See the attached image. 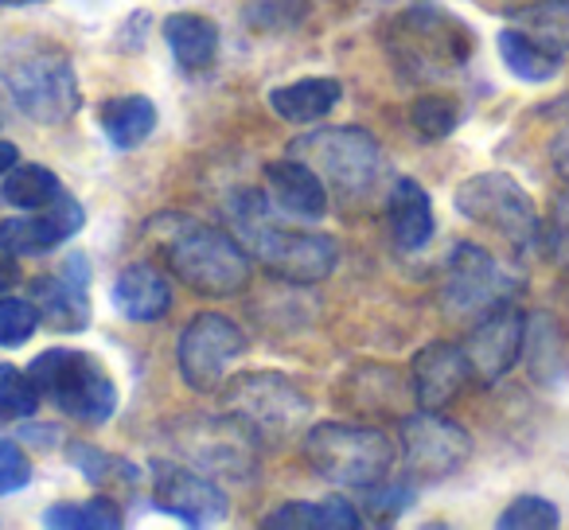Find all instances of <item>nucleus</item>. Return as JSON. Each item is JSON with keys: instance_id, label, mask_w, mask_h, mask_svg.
<instances>
[{"instance_id": "obj_1", "label": "nucleus", "mask_w": 569, "mask_h": 530, "mask_svg": "<svg viewBox=\"0 0 569 530\" xmlns=\"http://www.w3.org/2000/svg\"><path fill=\"white\" fill-rule=\"evenodd\" d=\"M149 238L164 266L199 297H234L250 281V253L227 234L191 214H157Z\"/></svg>"}, {"instance_id": "obj_2", "label": "nucleus", "mask_w": 569, "mask_h": 530, "mask_svg": "<svg viewBox=\"0 0 569 530\" xmlns=\"http://www.w3.org/2000/svg\"><path fill=\"white\" fill-rule=\"evenodd\" d=\"M0 82L36 126H63L82 106L71 56L40 36H17L0 43Z\"/></svg>"}, {"instance_id": "obj_3", "label": "nucleus", "mask_w": 569, "mask_h": 530, "mask_svg": "<svg viewBox=\"0 0 569 530\" xmlns=\"http://www.w3.org/2000/svg\"><path fill=\"white\" fill-rule=\"evenodd\" d=\"M273 199H261L253 191L238 196L234 203V222L250 242V253L258 261H266V270L277 273L281 281L293 286H317L340 261V246L336 238L317 234V230H297L273 219Z\"/></svg>"}, {"instance_id": "obj_4", "label": "nucleus", "mask_w": 569, "mask_h": 530, "mask_svg": "<svg viewBox=\"0 0 569 530\" xmlns=\"http://www.w3.org/2000/svg\"><path fill=\"white\" fill-rule=\"evenodd\" d=\"M472 28L445 9H406L387 28V56L410 82H437L472 59Z\"/></svg>"}, {"instance_id": "obj_5", "label": "nucleus", "mask_w": 569, "mask_h": 530, "mask_svg": "<svg viewBox=\"0 0 569 530\" xmlns=\"http://www.w3.org/2000/svg\"><path fill=\"white\" fill-rule=\"evenodd\" d=\"M309 468L340 488H375L395 468V441L382 429L348 426V421H320L301 441Z\"/></svg>"}, {"instance_id": "obj_6", "label": "nucleus", "mask_w": 569, "mask_h": 530, "mask_svg": "<svg viewBox=\"0 0 569 530\" xmlns=\"http://www.w3.org/2000/svg\"><path fill=\"white\" fill-rule=\"evenodd\" d=\"M28 374L59 413L82 426H106L118 410V387L94 356L74 348H51L32 359Z\"/></svg>"}, {"instance_id": "obj_7", "label": "nucleus", "mask_w": 569, "mask_h": 530, "mask_svg": "<svg viewBox=\"0 0 569 530\" xmlns=\"http://www.w3.org/2000/svg\"><path fill=\"white\" fill-rule=\"evenodd\" d=\"M222 406L234 413L261 444H284L293 441L301 429H309L312 398L277 371H250L238 374L222 390Z\"/></svg>"}, {"instance_id": "obj_8", "label": "nucleus", "mask_w": 569, "mask_h": 530, "mask_svg": "<svg viewBox=\"0 0 569 530\" xmlns=\"http://www.w3.org/2000/svg\"><path fill=\"white\" fill-rule=\"evenodd\" d=\"M168 441L180 449V457L188 464H196L199 472L214 476V480L250 483L258 476L261 441L234 413H227V418H211V413L180 418L168 429Z\"/></svg>"}, {"instance_id": "obj_9", "label": "nucleus", "mask_w": 569, "mask_h": 530, "mask_svg": "<svg viewBox=\"0 0 569 530\" xmlns=\"http://www.w3.org/2000/svg\"><path fill=\"white\" fill-rule=\"evenodd\" d=\"M457 211L468 222H476V227H488L496 234H503L519 250H530L535 242H542V222H538L535 199L507 172L468 176L457 188Z\"/></svg>"}, {"instance_id": "obj_10", "label": "nucleus", "mask_w": 569, "mask_h": 530, "mask_svg": "<svg viewBox=\"0 0 569 530\" xmlns=\"http://www.w3.org/2000/svg\"><path fill=\"white\" fill-rule=\"evenodd\" d=\"M293 157L312 164L320 180L332 188L348 191V196H363L375 188L382 172V149L367 129L343 126V129H317V133L301 137L293 144Z\"/></svg>"}, {"instance_id": "obj_11", "label": "nucleus", "mask_w": 569, "mask_h": 530, "mask_svg": "<svg viewBox=\"0 0 569 530\" xmlns=\"http://www.w3.org/2000/svg\"><path fill=\"white\" fill-rule=\"evenodd\" d=\"M472 457V437L465 426L441 418V410H421L402 418V464L413 483H441L457 476Z\"/></svg>"}, {"instance_id": "obj_12", "label": "nucleus", "mask_w": 569, "mask_h": 530, "mask_svg": "<svg viewBox=\"0 0 569 530\" xmlns=\"http://www.w3.org/2000/svg\"><path fill=\"white\" fill-rule=\"evenodd\" d=\"M242 351H246V336L234 320L219 317V312H199L180 332L176 367H180V379L191 390L211 394V390L222 387V379H227V371L238 363Z\"/></svg>"}, {"instance_id": "obj_13", "label": "nucleus", "mask_w": 569, "mask_h": 530, "mask_svg": "<svg viewBox=\"0 0 569 530\" xmlns=\"http://www.w3.org/2000/svg\"><path fill=\"white\" fill-rule=\"evenodd\" d=\"M511 289L515 278L483 246L460 242L449 258V270H445L441 301L449 317H480L491 304L511 301Z\"/></svg>"}, {"instance_id": "obj_14", "label": "nucleus", "mask_w": 569, "mask_h": 530, "mask_svg": "<svg viewBox=\"0 0 569 530\" xmlns=\"http://www.w3.org/2000/svg\"><path fill=\"white\" fill-rule=\"evenodd\" d=\"M149 476L152 503L188 527H214L230 514V499L214 483V476L196 472L188 464H172V460H157Z\"/></svg>"}, {"instance_id": "obj_15", "label": "nucleus", "mask_w": 569, "mask_h": 530, "mask_svg": "<svg viewBox=\"0 0 569 530\" xmlns=\"http://www.w3.org/2000/svg\"><path fill=\"white\" fill-rule=\"evenodd\" d=\"M522 343H527V317H522L511 301H499V304H491L488 312H480L465 340L472 379H480L483 387L499 382L519 363Z\"/></svg>"}, {"instance_id": "obj_16", "label": "nucleus", "mask_w": 569, "mask_h": 530, "mask_svg": "<svg viewBox=\"0 0 569 530\" xmlns=\"http://www.w3.org/2000/svg\"><path fill=\"white\" fill-rule=\"evenodd\" d=\"M472 379V367H468L465 343H426V348L413 356L410 367V394L421 410H445L449 402H457L465 382Z\"/></svg>"}, {"instance_id": "obj_17", "label": "nucleus", "mask_w": 569, "mask_h": 530, "mask_svg": "<svg viewBox=\"0 0 569 530\" xmlns=\"http://www.w3.org/2000/svg\"><path fill=\"white\" fill-rule=\"evenodd\" d=\"M82 207L74 196H59L51 207H43V211H28L20 214V219H4L0 222V250L17 253V258H24V253H48L56 250L59 242H67V238L74 234V230H82Z\"/></svg>"}, {"instance_id": "obj_18", "label": "nucleus", "mask_w": 569, "mask_h": 530, "mask_svg": "<svg viewBox=\"0 0 569 530\" xmlns=\"http://www.w3.org/2000/svg\"><path fill=\"white\" fill-rule=\"evenodd\" d=\"M266 191L273 207L297 219H325L328 214V183L305 160H273L266 164Z\"/></svg>"}, {"instance_id": "obj_19", "label": "nucleus", "mask_w": 569, "mask_h": 530, "mask_svg": "<svg viewBox=\"0 0 569 530\" xmlns=\"http://www.w3.org/2000/svg\"><path fill=\"white\" fill-rule=\"evenodd\" d=\"M113 309L126 320L149 324V320H160L172 309V286H168V278L157 266L133 261V266L121 270V278L113 281Z\"/></svg>"}, {"instance_id": "obj_20", "label": "nucleus", "mask_w": 569, "mask_h": 530, "mask_svg": "<svg viewBox=\"0 0 569 530\" xmlns=\"http://www.w3.org/2000/svg\"><path fill=\"white\" fill-rule=\"evenodd\" d=\"M87 281H74L71 273H48L32 281V301L40 320L56 332H82L90 324V297Z\"/></svg>"}, {"instance_id": "obj_21", "label": "nucleus", "mask_w": 569, "mask_h": 530, "mask_svg": "<svg viewBox=\"0 0 569 530\" xmlns=\"http://www.w3.org/2000/svg\"><path fill=\"white\" fill-rule=\"evenodd\" d=\"M164 43L188 74H203L219 59V28L199 12H172L164 20Z\"/></svg>"}, {"instance_id": "obj_22", "label": "nucleus", "mask_w": 569, "mask_h": 530, "mask_svg": "<svg viewBox=\"0 0 569 530\" xmlns=\"http://www.w3.org/2000/svg\"><path fill=\"white\" fill-rule=\"evenodd\" d=\"M387 219H390V234L402 250H421V246L433 238L437 219H433V203H429L426 188L410 176L395 183L387 203Z\"/></svg>"}, {"instance_id": "obj_23", "label": "nucleus", "mask_w": 569, "mask_h": 530, "mask_svg": "<svg viewBox=\"0 0 569 530\" xmlns=\"http://www.w3.org/2000/svg\"><path fill=\"white\" fill-rule=\"evenodd\" d=\"M343 87L340 79H301L289 87L269 90V106L277 118L293 121V126H312V121L328 118L340 106Z\"/></svg>"}, {"instance_id": "obj_24", "label": "nucleus", "mask_w": 569, "mask_h": 530, "mask_svg": "<svg viewBox=\"0 0 569 530\" xmlns=\"http://www.w3.org/2000/svg\"><path fill=\"white\" fill-rule=\"evenodd\" d=\"M261 527L269 530H356L363 527L359 511L340 496L328 499H301V503H284L273 514H266Z\"/></svg>"}, {"instance_id": "obj_25", "label": "nucleus", "mask_w": 569, "mask_h": 530, "mask_svg": "<svg viewBox=\"0 0 569 530\" xmlns=\"http://www.w3.org/2000/svg\"><path fill=\"white\" fill-rule=\"evenodd\" d=\"M157 118L160 113H157V106H152V98L129 94V98L106 102L102 113H98V126H102V133L110 137L113 149H137V144H144L152 137Z\"/></svg>"}, {"instance_id": "obj_26", "label": "nucleus", "mask_w": 569, "mask_h": 530, "mask_svg": "<svg viewBox=\"0 0 569 530\" xmlns=\"http://www.w3.org/2000/svg\"><path fill=\"white\" fill-rule=\"evenodd\" d=\"M511 28H519L553 56H569V0H535L527 9L511 12Z\"/></svg>"}, {"instance_id": "obj_27", "label": "nucleus", "mask_w": 569, "mask_h": 530, "mask_svg": "<svg viewBox=\"0 0 569 530\" xmlns=\"http://www.w3.org/2000/svg\"><path fill=\"white\" fill-rule=\"evenodd\" d=\"M496 43H499V59H503V67L519 82H550L553 74L561 71V63H566V59L553 56V51L538 48V43L530 40V36H522L519 28H503Z\"/></svg>"}, {"instance_id": "obj_28", "label": "nucleus", "mask_w": 569, "mask_h": 530, "mask_svg": "<svg viewBox=\"0 0 569 530\" xmlns=\"http://www.w3.org/2000/svg\"><path fill=\"white\" fill-rule=\"evenodd\" d=\"M59 196H63V183L43 164H17L4 176V183H0V199L20 207V211H43V207H51Z\"/></svg>"}, {"instance_id": "obj_29", "label": "nucleus", "mask_w": 569, "mask_h": 530, "mask_svg": "<svg viewBox=\"0 0 569 530\" xmlns=\"http://www.w3.org/2000/svg\"><path fill=\"white\" fill-rule=\"evenodd\" d=\"M48 527H74V530H118L121 522V507L113 499L98 496L90 503H59L43 514Z\"/></svg>"}, {"instance_id": "obj_30", "label": "nucleus", "mask_w": 569, "mask_h": 530, "mask_svg": "<svg viewBox=\"0 0 569 530\" xmlns=\"http://www.w3.org/2000/svg\"><path fill=\"white\" fill-rule=\"evenodd\" d=\"M40 387L28 371L12 363H0V418L4 421H32L40 410Z\"/></svg>"}, {"instance_id": "obj_31", "label": "nucleus", "mask_w": 569, "mask_h": 530, "mask_svg": "<svg viewBox=\"0 0 569 530\" xmlns=\"http://www.w3.org/2000/svg\"><path fill=\"white\" fill-rule=\"evenodd\" d=\"M522 351H530V367H535L538 379L542 382L553 379V371L561 367V356H553V351H561L558 324L550 317L527 320V343H522Z\"/></svg>"}, {"instance_id": "obj_32", "label": "nucleus", "mask_w": 569, "mask_h": 530, "mask_svg": "<svg viewBox=\"0 0 569 530\" xmlns=\"http://www.w3.org/2000/svg\"><path fill=\"white\" fill-rule=\"evenodd\" d=\"M410 121H413V129L426 137V141H445V137L457 129L460 110H457V102H452V98L426 94V98H418V102H413Z\"/></svg>"}, {"instance_id": "obj_33", "label": "nucleus", "mask_w": 569, "mask_h": 530, "mask_svg": "<svg viewBox=\"0 0 569 530\" xmlns=\"http://www.w3.org/2000/svg\"><path fill=\"white\" fill-rule=\"evenodd\" d=\"M561 522L558 507L542 496H519L507 503V511L499 514L503 530H553Z\"/></svg>"}, {"instance_id": "obj_34", "label": "nucleus", "mask_w": 569, "mask_h": 530, "mask_svg": "<svg viewBox=\"0 0 569 530\" xmlns=\"http://www.w3.org/2000/svg\"><path fill=\"white\" fill-rule=\"evenodd\" d=\"M40 328V309L36 301H17V297H0V348H20Z\"/></svg>"}, {"instance_id": "obj_35", "label": "nucleus", "mask_w": 569, "mask_h": 530, "mask_svg": "<svg viewBox=\"0 0 569 530\" xmlns=\"http://www.w3.org/2000/svg\"><path fill=\"white\" fill-rule=\"evenodd\" d=\"M67 457H71V464L79 468L90 483H110L113 476H121V472L137 476V468L129 464V460H118V457H110V452L94 449V444H82V441H74L71 449H67Z\"/></svg>"}, {"instance_id": "obj_36", "label": "nucleus", "mask_w": 569, "mask_h": 530, "mask_svg": "<svg viewBox=\"0 0 569 530\" xmlns=\"http://www.w3.org/2000/svg\"><path fill=\"white\" fill-rule=\"evenodd\" d=\"M413 499H418V483H390V480H382V483H375V488H367V511H375L382 522H390V519H398V514L406 511V507H413Z\"/></svg>"}, {"instance_id": "obj_37", "label": "nucleus", "mask_w": 569, "mask_h": 530, "mask_svg": "<svg viewBox=\"0 0 569 530\" xmlns=\"http://www.w3.org/2000/svg\"><path fill=\"white\" fill-rule=\"evenodd\" d=\"M542 242L546 253L558 261L561 270H569V191L550 207V219L542 227Z\"/></svg>"}, {"instance_id": "obj_38", "label": "nucleus", "mask_w": 569, "mask_h": 530, "mask_svg": "<svg viewBox=\"0 0 569 530\" xmlns=\"http://www.w3.org/2000/svg\"><path fill=\"white\" fill-rule=\"evenodd\" d=\"M28 483H32V464L24 449L17 441H0V496H12Z\"/></svg>"}, {"instance_id": "obj_39", "label": "nucleus", "mask_w": 569, "mask_h": 530, "mask_svg": "<svg viewBox=\"0 0 569 530\" xmlns=\"http://www.w3.org/2000/svg\"><path fill=\"white\" fill-rule=\"evenodd\" d=\"M550 160H553V168H558V176L569 183V126L561 129L558 137H553V144H550Z\"/></svg>"}, {"instance_id": "obj_40", "label": "nucleus", "mask_w": 569, "mask_h": 530, "mask_svg": "<svg viewBox=\"0 0 569 530\" xmlns=\"http://www.w3.org/2000/svg\"><path fill=\"white\" fill-rule=\"evenodd\" d=\"M20 281V266H17V253L0 250V293H9L12 286Z\"/></svg>"}, {"instance_id": "obj_41", "label": "nucleus", "mask_w": 569, "mask_h": 530, "mask_svg": "<svg viewBox=\"0 0 569 530\" xmlns=\"http://www.w3.org/2000/svg\"><path fill=\"white\" fill-rule=\"evenodd\" d=\"M17 164H20V152H17V144L0 141V176H9Z\"/></svg>"}, {"instance_id": "obj_42", "label": "nucleus", "mask_w": 569, "mask_h": 530, "mask_svg": "<svg viewBox=\"0 0 569 530\" xmlns=\"http://www.w3.org/2000/svg\"><path fill=\"white\" fill-rule=\"evenodd\" d=\"M0 4H12V9H20V4H43V0H0Z\"/></svg>"}]
</instances>
